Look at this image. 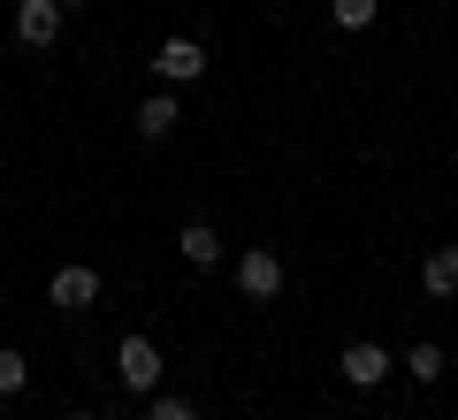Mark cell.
Listing matches in <instances>:
<instances>
[{
	"label": "cell",
	"instance_id": "obj_9",
	"mask_svg": "<svg viewBox=\"0 0 458 420\" xmlns=\"http://www.w3.org/2000/svg\"><path fill=\"white\" fill-rule=\"evenodd\" d=\"M183 123V115H176V99H146V107H138V138H146V146H161V138H168V130H176Z\"/></svg>",
	"mask_w": 458,
	"mask_h": 420
},
{
	"label": "cell",
	"instance_id": "obj_10",
	"mask_svg": "<svg viewBox=\"0 0 458 420\" xmlns=\"http://www.w3.org/2000/svg\"><path fill=\"white\" fill-rule=\"evenodd\" d=\"M375 16H382V0H328V23L336 31H367Z\"/></svg>",
	"mask_w": 458,
	"mask_h": 420
},
{
	"label": "cell",
	"instance_id": "obj_3",
	"mask_svg": "<svg viewBox=\"0 0 458 420\" xmlns=\"http://www.w3.org/2000/svg\"><path fill=\"white\" fill-rule=\"evenodd\" d=\"M153 69H161V84H199L207 77V47H199V39H161Z\"/></svg>",
	"mask_w": 458,
	"mask_h": 420
},
{
	"label": "cell",
	"instance_id": "obj_8",
	"mask_svg": "<svg viewBox=\"0 0 458 420\" xmlns=\"http://www.w3.org/2000/svg\"><path fill=\"white\" fill-rule=\"evenodd\" d=\"M420 283H428V298H458V244H436L420 260Z\"/></svg>",
	"mask_w": 458,
	"mask_h": 420
},
{
	"label": "cell",
	"instance_id": "obj_2",
	"mask_svg": "<svg viewBox=\"0 0 458 420\" xmlns=\"http://www.w3.org/2000/svg\"><path fill=\"white\" fill-rule=\"evenodd\" d=\"M237 291L260 298V306H267V298H283V260L267 253V244H252V253L237 260Z\"/></svg>",
	"mask_w": 458,
	"mask_h": 420
},
{
	"label": "cell",
	"instance_id": "obj_6",
	"mask_svg": "<svg viewBox=\"0 0 458 420\" xmlns=\"http://www.w3.org/2000/svg\"><path fill=\"white\" fill-rule=\"evenodd\" d=\"M47 298H54L62 313H84V306H99V275H92V268H62V275L47 283Z\"/></svg>",
	"mask_w": 458,
	"mask_h": 420
},
{
	"label": "cell",
	"instance_id": "obj_5",
	"mask_svg": "<svg viewBox=\"0 0 458 420\" xmlns=\"http://www.w3.org/2000/svg\"><path fill=\"white\" fill-rule=\"evenodd\" d=\"M336 367H344V382H352V390H375V382H390V352H382V344H344V359H336Z\"/></svg>",
	"mask_w": 458,
	"mask_h": 420
},
{
	"label": "cell",
	"instance_id": "obj_11",
	"mask_svg": "<svg viewBox=\"0 0 458 420\" xmlns=\"http://www.w3.org/2000/svg\"><path fill=\"white\" fill-rule=\"evenodd\" d=\"M23 382H31V359H23L16 344H0V398H16Z\"/></svg>",
	"mask_w": 458,
	"mask_h": 420
},
{
	"label": "cell",
	"instance_id": "obj_1",
	"mask_svg": "<svg viewBox=\"0 0 458 420\" xmlns=\"http://www.w3.org/2000/svg\"><path fill=\"white\" fill-rule=\"evenodd\" d=\"M114 374H123V390H138V398H153L161 390V344L153 337H123V352H114Z\"/></svg>",
	"mask_w": 458,
	"mask_h": 420
},
{
	"label": "cell",
	"instance_id": "obj_14",
	"mask_svg": "<svg viewBox=\"0 0 458 420\" xmlns=\"http://www.w3.org/2000/svg\"><path fill=\"white\" fill-rule=\"evenodd\" d=\"M69 420H92V413H69Z\"/></svg>",
	"mask_w": 458,
	"mask_h": 420
},
{
	"label": "cell",
	"instance_id": "obj_7",
	"mask_svg": "<svg viewBox=\"0 0 458 420\" xmlns=\"http://www.w3.org/2000/svg\"><path fill=\"white\" fill-rule=\"evenodd\" d=\"M176 253L191 260V268H222V229H214V222H183L176 229Z\"/></svg>",
	"mask_w": 458,
	"mask_h": 420
},
{
	"label": "cell",
	"instance_id": "obj_15",
	"mask_svg": "<svg viewBox=\"0 0 458 420\" xmlns=\"http://www.w3.org/2000/svg\"><path fill=\"white\" fill-rule=\"evenodd\" d=\"M62 8H77V0H62Z\"/></svg>",
	"mask_w": 458,
	"mask_h": 420
},
{
	"label": "cell",
	"instance_id": "obj_12",
	"mask_svg": "<svg viewBox=\"0 0 458 420\" xmlns=\"http://www.w3.org/2000/svg\"><path fill=\"white\" fill-rule=\"evenodd\" d=\"M412 382H443V367H451V359H443V344H412Z\"/></svg>",
	"mask_w": 458,
	"mask_h": 420
},
{
	"label": "cell",
	"instance_id": "obj_13",
	"mask_svg": "<svg viewBox=\"0 0 458 420\" xmlns=\"http://www.w3.org/2000/svg\"><path fill=\"white\" fill-rule=\"evenodd\" d=\"M146 420H199V405H191V398H153Z\"/></svg>",
	"mask_w": 458,
	"mask_h": 420
},
{
	"label": "cell",
	"instance_id": "obj_4",
	"mask_svg": "<svg viewBox=\"0 0 458 420\" xmlns=\"http://www.w3.org/2000/svg\"><path fill=\"white\" fill-rule=\"evenodd\" d=\"M62 0H16V39L23 47H54V39H62Z\"/></svg>",
	"mask_w": 458,
	"mask_h": 420
}]
</instances>
